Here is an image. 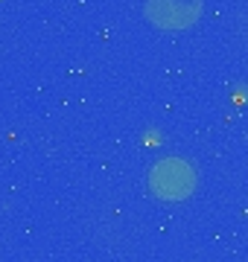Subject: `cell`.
I'll list each match as a JSON object with an SVG mask.
<instances>
[{
  "mask_svg": "<svg viewBox=\"0 0 248 262\" xmlns=\"http://www.w3.org/2000/svg\"><path fill=\"white\" fill-rule=\"evenodd\" d=\"M196 181H199V175H196L193 163L181 158H163L149 172V189L163 201H181V198L193 195Z\"/></svg>",
  "mask_w": 248,
  "mask_h": 262,
  "instance_id": "obj_1",
  "label": "cell"
},
{
  "mask_svg": "<svg viewBox=\"0 0 248 262\" xmlns=\"http://www.w3.org/2000/svg\"><path fill=\"white\" fill-rule=\"evenodd\" d=\"M143 15L158 29H187L201 15V0H146Z\"/></svg>",
  "mask_w": 248,
  "mask_h": 262,
  "instance_id": "obj_2",
  "label": "cell"
}]
</instances>
